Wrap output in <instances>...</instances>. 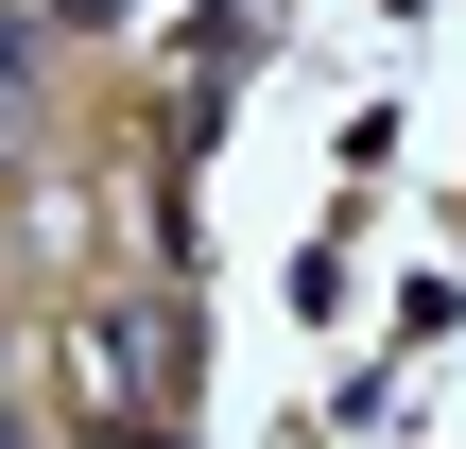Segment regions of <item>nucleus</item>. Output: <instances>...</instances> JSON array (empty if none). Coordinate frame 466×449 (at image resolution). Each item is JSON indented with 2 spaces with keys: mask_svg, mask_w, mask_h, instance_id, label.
<instances>
[{
  "mask_svg": "<svg viewBox=\"0 0 466 449\" xmlns=\"http://www.w3.org/2000/svg\"><path fill=\"white\" fill-rule=\"evenodd\" d=\"M69 17H121V0H69Z\"/></svg>",
  "mask_w": 466,
  "mask_h": 449,
  "instance_id": "1",
  "label": "nucleus"
}]
</instances>
